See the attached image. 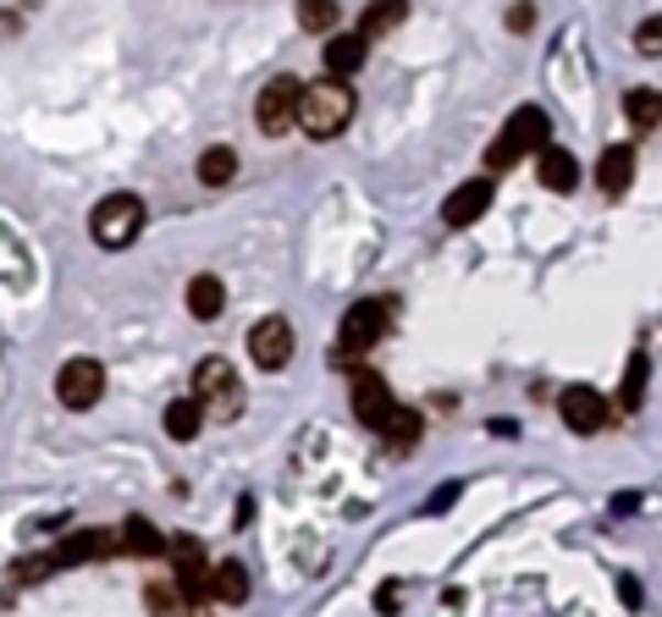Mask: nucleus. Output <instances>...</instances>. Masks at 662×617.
<instances>
[{"instance_id": "nucleus-1", "label": "nucleus", "mask_w": 662, "mask_h": 617, "mask_svg": "<svg viewBox=\"0 0 662 617\" xmlns=\"http://www.w3.org/2000/svg\"><path fill=\"white\" fill-rule=\"evenodd\" d=\"M354 111H360V100H354V89H349L343 78H320V84H304L298 128L326 144V139H338V133L354 122Z\"/></svg>"}, {"instance_id": "nucleus-2", "label": "nucleus", "mask_w": 662, "mask_h": 617, "mask_svg": "<svg viewBox=\"0 0 662 617\" xmlns=\"http://www.w3.org/2000/svg\"><path fill=\"white\" fill-rule=\"evenodd\" d=\"M393 331V298H360L349 315H343V331H338V353L331 364L343 370H360L365 353H376V342Z\"/></svg>"}, {"instance_id": "nucleus-3", "label": "nucleus", "mask_w": 662, "mask_h": 617, "mask_svg": "<svg viewBox=\"0 0 662 617\" xmlns=\"http://www.w3.org/2000/svg\"><path fill=\"white\" fill-rule=\"evenodd\" d=\"M530 150H552V122H547L541 106H519V111L503 122V133L486 144V172L519 166Z\"/></svg>"}, {"instance_id": "nucleus-4", "label": "nucleus", "mask_w": 662, "mask_h": 617, "mask_svg": "<svg viewBox=\"0 0 662 617\" xmlns=\"http://www.w3.org/2000/svg\"><path fill=\"white\" fill-rule=\"evenodd\" d=\"M139 232H144V199L139 194H111L89 210V238L100 249H128V243H139Z\"/></svg>"}, {"instance_id": "nucleus-5", "label": "nucleus", "mask_w": 662, "mask_h": 617, "mask_svg": "<svg viewBox=\"0 0 662 617\" xmlns=\"http://www.w3.org/2000/svg\"><path fill=\"white\" fill-rule=\"evenodd\" d=\"M194 397H199L205 419H238L243 414V381L227 359H205L194 370Z\"/></svg>"}, {"instance_id": "nucleus-6", "label": "nucleus", "mask_w": 662, "mask_h": 617, "mask_svg": "<svg viewBox=\"0 0 662 617\" xmlns=\"http://www.w3.org/2000/svg\"><path fill=\"white\" fill-rule=\"evenodd\" d=\"M166 557H172V579H177L183 601L205 606V595H216V568H210L205 546H199L194 535H177V540L166 546Z\"/></svg>"}, {"instance_id": "nucleus-7", "label": "nucleus", "mask_w": 662, "mask_h": 617, "mask_svg": "<svg viewBox=\"0 0 662 617\" xmlns=\"http://www.w3.org/2000/svg\"><path fill=\"white\" fill-rule=\"evenodd\" d=\"M298 106H304V84L287 73V78H271L265 89H260V100H254V122H260V133L265 139H282L293 122H298Z\"/></svg>"}, {"instance_id": "nucleus-8", "label": "nucleus", "mask_w": 662, "mask_h": 617, "mask_svg": "<svg viewBox=\"0 0 662 617\" xmlns=\"http://www.w3.org/2000/svg\"><path fill=\"white\" fill-rule=\"evenodd\" d=\"M100 392H106V370H100V359H67L62 370H56V397L67 403V408H95L100 403Z\"/></svg>"}, {"instance_id": "nucleus-9", "label": "nucleus", "mask_w": 662, "mask_h": 617, "mask_svg": "<svg viewBox=\"0 0 662 617\" xmlns=\"http://www.w3.org/2000/svg\"><path fill=\"white\" fill-rule=\"evenodd\" d=\"M349 392H354V414H360V425H371V430H382L387 419H393V386L376 375V370H349Z\"/></svg>"}, {"instance_id": "nucleus-10", "label": "nucleus", "mask_w": 662, "mask_h": 617, "mask_svg": "<svg viewBox=\"0 0 662 617\" xmlns=\"http://www.w3.org/2000/svg\"><path fill=\"white\" fill-rule=\"evenodd\" d=\"M558 414H563V425H569L574 436H596V430L607 425V403H602V392H596V386H585V381L563 386Z\"/></svg>"}, {"instance_id": "nucleus-11", "label": "nucleus", "mask_w": 662, "mask_h": 617, "mask_svg": "<svg viewBox=\"0 0 662 617\" xmlns=\"http://www.w3.org/2000/svg\"><path fill=\"white\" fill-rule=\"evenodd\" d=\"M492 199H497V183H492V177H470L464 188H453V194H448L442 221H448L453 232H464V227H475V221L492 210Z\"/></svg>"}, {"instance_id": "nucleus-12", "label": "nucleus", "mask_w": 662, "mask_h": 617, "mask_svg": "<svg viewBox=\"0 0 662 617\" xmlns=\"http://www.w3.org/2000/svg\"><path fill=\"white\" fill-rule=\"evenodd\" d=\"M293 342H298V337H293V326H287L282 315H265V320L249 331V353H254L260 370H282V364L293 359Z\"/></svg>"}, {"instance_id": "nucleus-13", "label": "nucleus", "mask_w": 662, "mask_h": 617, "mask_svg": "<svg viewBox=\"0 0 662 617\" xmlns=\"http://www.w3.org/2000/svg\"><path fill=\"white\" fill-rule=\"evenodd\" d=\"M51 557H56V568H78V562L117 557V529H78V535H67Z\"/></svg>"}, {"instance_id": "nucleus-14", "label": "nucleus", "mask_w": 662, "mask_h": 617, "mask_svg": "<svg viewBox=\"0 0 662 617\" xmlns=\"http://www.w3.org/2000/svg\"><path fill=\"white\" fill-rule=\"evenodd\" d=\"M172 540L144 518V513H133V518H122V529H117V557H161Z\"/></svg>"}, {"instance_id": "nucleus-15", "label": "nucleus", "mask_w": 662, "mask_h": 617, "mask_svg": "<svg viewBox=\"0 0 662 617\" xmlns=\"http://www.w3.org/2000/svg\"><path fill=\"white\" fill-rule=\"evenodd\" d=\"M320 62H326V78H343L349 84L365 67V40L360 34H331L326 51H320Z\"/></svg>"}, {"instance_id": "nucleus-16", "label": "nucleus", "mask_w": 662, "mask_h": 617, "mask_svg": "<svg viewBox=\"0 0 662 617\" xmlns=\"http://www.w3.org/2000/svg\"><path fill=\"white\" fill-rule=\"evenodd\" d=\"M629 177H635V150L629 144H607L602 161H596V188L602 194H629Z\"/></svg>"}, {"instance_id": "nucleus-17", "label": "nucleus", "mask_w": 662, "mask_h": 617, "mask_svg": "<svg viewBox=\"0 0 662 617\" xmlns=\"http://www.w3.org/2000/svg\"><path fill=\"white\" fill-rule=\"evenodd\" d=\"M536 177H541V188L547 194H574L580 188V161L569 155V150H541V166H536Z\"/></svg>"}, {"instance_id": "nucleus-18", "label": "nucleus", "mask_w": 662, "mask_h": 617, "mask_svg": "<svg viewBox=\"0 0 662 617\" xmlns=\"http://www.w3.org/2000/svg\"><path fill=\"white\" fill-rule=\"evenodd\" d=\"M646 381H651V359H646V353H629L624 381H618V414H640V403H646Z\"/></svg>"}, {"instance_id": "nucleus-19", "label": "nucleus", "mask_w": 662, "mask_h": 617, "mask_svg": "<svg viewBox=\"0 0 662 617\" xmlns=\"http://www.w3.org/2000/svg\"><path fill=\"white\" fill-rule=\"evenodd\" d=\"M221 309H227V287L216 276H194L188 282V315L194 320H216Z\"/></svg>"}, {"instance_id": "nucleus-20", "label": "nucleus", "mask_w": 662, "mask_h": 617, "mask_svg": "<svg viewBox=\"0 0 662 617\" xmlns=\"http://www.w3.org/2000/svg\"><path fill=\"white\" fill-rule=\"evenodd\" d=\"M199 425H205L199 397H177V403H166V436H172V441H194Z\"/></svg>"}, {"instance_id": "nucleus-21", "label": "nucleus", "mask_w": 662, "mask_h": 617, "mask_svg": "<svg viewBox=\"0 0 662 617\" xmlns=\"http://www.w3.org/2000/svg\"><path fill=\"white\" fill-rule=\"evenodd\" d=\"M624 117H629L640 133H657V128H662V95H657V89H629V95H624Z\"/></svg>"}, {"instance_id": "nucleus-22", "label": "nucleus", "mask_w": 662, "mask_h": 617, "mask_svg": "<svg viewBox=\"0 0 662 617\" xmlns=\"http://www.w3.org/2000/svg\"><path fill=\"white\" fill-rule=\"evenodd\" d=\"M404 18H409V7H404V0H387V7H365V12H360V40L371 45V40L393 34Z\"/></svg>"}, {"instance_id": "nucleus-23", "label": "nucleus", "mask_w": 662, "mask_h": 617, "mask_svg": "<svg viewBox=\"0 0 662 617\" xmlns=\"http://www.w3.org/2000/svg\"><path fill=\"white\" fill-rule=\"evenodd\" d=\"M194 172H199V183H205V188H227V183L238 177V155H232L227 144H216V150H205V155H199V166H194Z\"/></svg>"}, {"instance_id": "nucleus-24", "label": "nucleus", "mask_w": 662, "mask_h": 617, "mask_svg": "<svg viewBox=\"0 0 662 617\" xmlns=\"http://www.w3.org/2000/svg\"><path fill=\"white\" fill-rule=\"evenodd\" d=\"M376 436H382V441H387V447H393V452H409V447H415V441H420V414H415V408H404V403H398V408H393V419H387V425H382V430H376Z\"/></svg>"}, {"instance_id": "nucleus-25", "label": "nucleus", "mask_w": 662, "mask_h": 617, "mask_svg": "<svg viewBox=\"0 0 662 617\" xmlns=\"http://www.w3.org/2000/svg\"><path fill=\"white\" fill-rule=\"evenodd\" d=\"M216 601H227V606L249 601V568L243 562H216Z\"/></svg>"}, {"instance_id": "nucleus-26", "label": "nucleus", "mask_w": 662, "mask_h": 617, "mask_svg": "<svg viewBox=\"0 0 662 617\" xmlns=\"http://www.w3.org/2000/svg\"><path fill=\"white\" fill-rule=\"evenodd\" d=\"M144 606H150L155 617H183V590H177V579L144 584Z\"/></svg>"}, {"instance_id": "nucleus-27", "label": "nucleus", "mask_w": 662, "mask_h": 617, "mask_svg": "<svg viewBox=\"0 0 662 617\" xmlns=\"http://www.w3.org/2000/svg\"><path fill=\"white\" fill-rule=\"evenodd\" d=\"M338 0H309V7H298V23L309 29V34H338Z\"/></svg>"}, {"instance_id": "nucleus-28", "label": "nucleus", "mask_w": 662, "mask_h": 617, "mask_svg": "<svg viewBox=\"0 0 662 617\" xmlns=\"http://www.w3.org/2000/svg\"><path fill=\"white\" fill-rule=\"evenodd\" d=\"M12 573H18V584H45V579L56 573V557H51V551H45V557H23Z\"/></svg>"}, {"instance_id": "nucleus-29", "label": "nucleus", "mask_w": 662, "mask_h": 617, "mask_svg": "<svg viewBox=\"0 0 662 617\" xmlns=\"http://www.w3.org/2000/svg\"><path fill=\"white\" fill-rule=\"evenodd\" d=\"M635 45H640L646 56H662V12H657V18H640V29H635Z\"/></svg>"}, {"instance_id": "nucleus-30", "label": "nucleus", "mask_w": 662, "mask_h": 617, "mask_svg": "<svg viewBox=\"0 0 662 617\" xmlns=\"http://www.w3.org/2000/svg\"><path fill=\"white\" fill-rule=\"evenodd\" d=\"M453 502H459V480H448V485H442V491H437V496L426 502V513H448Z\"/></svg>"}, {"instance_id": "nucleus-31", "label": "nucleus", "mask_w": 662, "mask_h": 617, "mask_svg": "<svg viewBox=\"0 0 662 617\" xmlns=\"http://www.w3.org/2000/svg\"><path fill=\"white\" fill-rule=\"evenodd\" d=\"M618 601H624V606H640V584H635V573H618Z\"/></svg>"}, {"instance_id": "nucleus-32", "label": "nucleus", "mask_w": 662, "mask_h": 617, "mask_svg": "<svg viewBox=\"0 0 662 617\" xmlns=\"http://www.w3.org/2000/svg\"><path fill=\"white\" fill-rule=\"evenodd\" d=\"M635 507H640V496H635V491H618V496H613V518H629Z\"/></svg>"}, {"instance_id": "nucleus-33", "label": "nucleus", "mask_w": 662, "mask_h": 617, "mask_svg": "<svg viewBox=\"0 0 662 617\" xmlns=\"http://www.w3.org/2000/svg\"><path fill=\"white\" fill-rule=\"evenodd\" d=\"M530 23H536V12H530V7H514V12H508V29H519V34H525Z\"/></svg>"}, {"instance_id": "nucleus-34", "label": "nucleus", "mask_w": 662, "mask_h": 617, "mask_svg": "<svg viewBox=\"0 0 662 617\" xmlns=\"http://www.w3.org/2000/svg\"><path fill=\"white\" fill-rule=\"evenodd\" d=\"M376 606H382V612L393 617V612H398V584H382V595H376Z\"/></svg>"}, {"instance_id": "nucleus-35", "label": "nucleus", "mask_w": 662, "mask_h": 617, "mask_svg": "<svg viewBox=\"0 0 662 617\" xmlns=\"http://www.w3.org/2000/svg\"><path fill=\"white\" fill-rule=\"evenodd\" d=\"M183 617H205V606H194V612H183Z\"/></svg>"}]
</instances>
